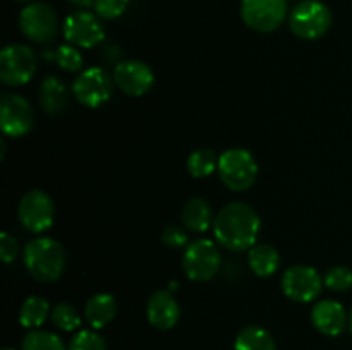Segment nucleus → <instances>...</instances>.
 I'll return each instance as SVG.
<instances>
[{"mask_svg": "<svg viewBox=\"0 0 352 350\" xmlns=\"http://www.w3.org/2000/svg\"><path fill=\"white\" fill-rule=\"evenodd\" d=\"M311 321L315 328L323 335L337 336L346 329V309L340 302L325 299V301L316 302V305L313 307Z\"/></svg>", "mask_w": 352, "mask_h": 350, "instance_id": "obj_16", "label": "nucleus"}, {"mask_svg": "<svg viewBox=\"0 0 352 350\" xmlns=\"http://www.w3.org/2000/svg\"><path fill=\"white\" fill-rule=\"evenodd\" d=\"M50 312V304L43 297L33 295V297H28L21 305L19 323L24 328L34 329L47 321Z\"/></svg>", "mask_w": 352, "mask_h": 350, "instance_id": "obj_22", "label": "nucleus"}, {"mask_svg": "<svg viewBox=\"0 0 352 350\" xmlns=\"http://www.w3.org/2000/svg\"><path fill=\"white\" fill-rule=\"evenodd\" d=\"M69 102V91L58 78L48 75L40 86V103L50 115H58L65 110Z\"/></svg>", "mask_w": 352, "mask_h": 350, "instance_id": "obj_18", "label": "nucleus"}, {"mask_svg": "<svg viewBox=\"0 0 352 350\" xmlns=\"http://www.w3.org/2000/svg\"><path fill=\"white\" fill-rule=\"evenodd\" d=\"M188 170L195 178H203L219 170V156L210 148H199L188 158Z\"/></svg>", "mask_w": 352, "mask_h": 350, "instance_id": "obj_23", "label": "nucleus"}, {"mask_svg": "<svg viewBox=\"0 0 352 350\" xmlns=\"http://www.w3.org/2000/svg\"><path fill=\"white\" fill-rule=\"evenodd\" d=\"M248 259H250L251 271L261 278L272 277L280 264L277 249L270 244H256V246L251 247Z\"/></svg>", "mask_w": 352, "mask_h": 350, "instance_id": "obj_19", "label": "nucleus"}, {"mask_svg": "<svg viewBox=\"0 0 352 350\" xmlns=\"http://www.w3.org/2000/svg\"><path fill=\"white\" fill-rule=\"evenodd\" d=\"M24 266L41 283H54L65 268L64 247L50 237H38L24 247Z\"/></svg>", "mask_w": 352, "mask_h": 350, "instance_id": "obj_2", "label": "nucleus"}, {"mask_svg": "<svg viewBox=\"0 0 352 350\" xmlns=\"http://www.w3.org/2000/svg\"><path fill=\"white\" fill-rule=\"evenodd\" d=\"M182 268L189 280L208 281L220 270V250L212 240L199 239L186 247Z\"/></svg>", "mask_w": 352, "mask_h": 350, "instance_id": "obj_5", "label": "nucleus"}, {"mask_svg": "<svg viewBox=\"0 0 352 350\" xmlns=\"http://www.w3.org/2000/svg\"><path fill=\"white\" fill-rule=\"evenodd\" d=\"M323 283L332 292H347L352 288V270L347 266H333L327 271Z\"/></svg>", "mask_w": 352, "mask_h": 350, "instance_id": "obj_26", "label": "nucleus"}, {"mask_svg": "<svg viewBox=\"0 0 352 350\" xmlns=\"http://www.w3.org/2000/svg\"><path fill=\"white\" fill-rule=\"evenodd\" d=\"M16 2H30V0H16Z\"/></svg>", "mask_w": 352, "mask_h": 350, "instance_id": "obj_35", "label": "nucleus"}, {"mask_svg": "<svg viewBox=\"0 0 352 350\" xmlns=\"http://www.w3.org/2000/svg\"><path fill=\"white\" fill-rule=\"evenodd\" d=\"M117 304L116 299L110 294H96L86 302L85 318L89 326L95 329H102L116 318Z\"/></svg>", "mask_w": 352, "mask_h": 350, "instance_id": "obj_17", "label": "nucleus"}, {"mask_svg": "<svg viewBox=\"0 0 352 350\" xmlns=\"http://www.w3.org/2000/svg\"><path fill=\"white\" fill-rule=\"evenodd\" d=\"M182 223L192 232H205L212 223V208L203 198H192L182 208Z\"/></svg>", "mask_w": 352, "mask_h": 350, "instance_id": "obj_20", "label": "nucleus"}, {"mask_svg": "<svg viewBox=\"0 0 352 350\" xmlns=\"http://www.w3.org/2000/svg\"><path fill=\"white\" fill-rule=\"evenodd\" d=\"M34 113L24 96L6 93L0 98V127L9 137H23L33 129Z\"/></svg>", "mask_w": 352, "mask_h": 350, "instance_id": "obj_11", "label": "nucleus"}, {"mask_svg": "<svg viewBox=\"0 0 352 350\" xmlns=\"http://www.w3.org/2000/svg\"><path fill=\"white\" fill-rule=\"evenodd\" d=\"M21 350H67L60 336L55 333L43 331V329H33L28 333L23 340Z\"/></svg>", "mask_w": 352, "mask_h": 350, "instance_id": "obj_24", "label": "nucleus"}, {"mask_svg": "<svg viewBox=\"0 0 352 350\" xmlns=\"http://www.w3.org/2000/svg\"><path fill=\"white\" fill-rule=\"evenodd\" d=\"M349 323H351V331H352V311H351V319H349Z\"/></svg>", "mask_w": 352, "mask_h": 350, "instance_id": "obj_33", "label": "nucleus"}, {"mask_svg": "<svg viewBox=\"0 0 352 350\" xmlns=\"http://www.w3.org/2000/svg\"><path fill=\"white\" fill-rule=\"evenodd\" d=\"M219 175L230 191H246L256 180L258 163L248 150L232 148L220 154Z\"/></svg>", "mask_w": 352, "mask_h": 350, "instance_id": "obj_3", "label": "nucleus"}, {"mask_svg": "<svg viewBox=\"0 0 352 350\" xmlns=\"http://www.w3.org/2000/svg\"><path fill=\"white\" fill-rule=\"evenodd\" d=\"M113 81L129 96H143L151 89L155 74L144 62L127 60L116 65Z\"/></svg>", "mask_w": 352, "mask_h": 350, "instance_id": "obj_14", "label": "nucleus"}, {"mask_svg": "<svg viewBox=\"0 0 352 350\" xmlns=\"http://www.w3.org/2000/svg\"><path fill=\"white\" fill-rule=\"evenodd\" d=\"M241 17L258 33H272L287 17V0H243Z\"/></svg>", "mask_w": 352, "mask_h": 350, "instance_id": "obj_6", "label": "nucleus"}, {"mask_svg": "<svg viewBox=\"0 0 352 350\" xmlns=\"http://www.w3.org/2000/svg\"><path fill=\"white\" fill-rule=\"evenodd\" d=\"M323 281L311 266H292L282 275V290L296 302H311L322 294Z\"/></svg>", "mask_w": 352, "mask_h": 350, "instance_id": "obj_13", "label": "nucleus"}, {"mask_svg": "<svg viewBox=\"0 0 352 350\" xmlns=\"http://www.w3.org/2000/svg\"><path fill=\"white\" fill-rule=\"evenodd\" d=\"M162 242L172 249H179L188 244V233L177 225H167L162 232Z\"/></svg>", "mask_w": 352, "mask_h": 350, "instance_id": "obj_30", "label": "nucleus"}, {"mask_svg": "<svg viewBox=\"0 0 352 350\" xmlns=\"http://www.w3.org/2000/svg\"><path fill=\"white\" fill-rule=\"evenodd\" d=\"M69 350H107V343L96 331L82 329L71 340Z\"/></svg>", "mask_w": 352, "mask_h": 350, "instance_id": "obj_28", "label": "nucleus"}, {"mask_svg": "<svg viewBox=\"0 0 352 350\" xmlns=\"http://www.w3.org/2000/svg\"><path fill=\"white\" fill-rule=\"evenodd\" d=\"M0 257L3 263H12L17 257V240L10 233H0Z\"/></svg>", "mask_w": 352, "mask_h": 350, "instance_id": "obj_31", "label": "nucleus"}, {"mask_svg": "<svg viewBox=\"0 0 352 350\" xmlns=\"http://www.w3.org/2000/svg\"><path fill=\"white\" fill-rule=\"evenodd\" d=\"M2 350H14V349H10V347H3Z\"/></svg>", "mask_w": 352, "mask_h": 350, "instance_id": "obj_34", "label": "nucleus"}, {"mask_svg": "<svg viewBox=\"0 0 352 350\" xmlns=\"http://www.w3.org/2000/svg\"><path fill=\"white\" fill-rule=\"evenodd\" d=\"M52 321L62 331H74L81 326V316H79L78 309L74 305L67 304V302H58L54 305L50 312Z\"/></svg>", "mask_w": 352, "mask_h": 350, "instance_id": "obj_25", "label": "nucleus"}, {"mask_svg": "<svg viewBox=\"0 0 352 350\" xmlns=\"http://www.w3.org/2000/svg\"><path fill=\"white\" fill-rule=\"evenodd\" d=\"M127 3H129V0H96V16L102 17V19H117L127 9Z\"/></svg>", "mask_w": 352, "mask_h": 350, "instance_id": "obj_29", "label": "nucleus"}, {"mask_svg": "<svg viewBox=\"0 0 352 350\" xmlns=\"http://www.w3.org/2000/svg\"><path fill=\"white\" fill-rule=\"evenodd\" d=\"M55 60H57L58 67L64 69L67 72H78L82 67V55L79 54L78 48L71 47V45H62L55 51Z\"/></svg>", "mask_w": 352, "mask_h": 350, "instance_id": "obj_27", "label": "nucleus"}, {"mask_svg": "<svg viewBox=\"0 0 352 350\" xmlns=\"http://www.w3.org/2000/svg\"><path fill=\"white\" fill-rule=\"evenodd\" d=\"M69 2L76 7H85L86 9V7H89V5H95L96 0H69Z\"/></svg>", "mask_w": 352, "mask_h": 350, "instance_id": "obj_32", "label": "nucleus"}, {"mask_svg": "<svg viewBox=\"0 0 352 350\" xmlns=\"http://www.w3.org/2000/svg\"><path fill=\"white\" fill-rule=\"evenodd\" d=\"M19 27L26 38L36 43H48L55 38L58 19L48 3L34 2L24 7L19 14Z\"/></svg>", "mask_w": 352, "mask_h": 350, "instance_id": "obj_10", "label": "nucleus"}, {"mask_svg": "<svg viewBox=\"0 0 352 350\" xmlns=\"http://www.w3.org/2000/svg\"><path fill=\"white\" fill-rule=\"evenodd\" d=\"M236 350H277L275 347V340L267 329L260 328V326H248V328L241 329L237 335L236 343H234Z\"/></svg>", "mask_w": 352, "mask_h": 350, "instance_id": "obj_21", "label": "nucleus"}, {"mask_svg": "<svg viewBox=\"0 0 352 350\" xmlns=\"http://www.w3.org/2000/svg\"><path fill=\"white\" fill-rule=\"evenodd\" d=\"M21 225L33 233L48 230L55 218V206L50 196L41 189H33L23 196L17 208Z\"/></svg>", "mask_w": 352, "mask_h": 350, "instance_id": "obj_9", "label": "nucleus"}, {"mask_svg": "<svg viewBox=\"0 0 352 350\" xmlns=\"http://www.w3.org/2000/svg\"><path fill=\"white\" fill-rule=\"evenodd\" d=\"M36 72V57L26 45H9L0 54V81L7 86H23Z\"/></svg>", "mask_w": 352, "mask_h": 350, "instance_id": "obj_7", "label": "nucleus"}, {"mask_svg": "<svg viewBox=\"0 0 352 350\" xmlns=\"http://www.w3.org/2000/svg\"><path fill=\"white\" fill-rule=\"evenodd\" d=\"M146 316L157 329H170L181 318V307L168 290H157L148 299Z\"/></svg>", "mask_w": 352, "mask_h": 350, "instance_id": "obj_15", "label": "nucleus"}, {"mask_svg": "<svg viewBox=\"0 0 352 350\" xmlns=\"http://www.w3.org/2000/svg\"><path fill=\"white\" fill-rule=\"evenodd\" d=\"M62 31L69 43L81 48L96 47L105 38V27L102 21L95 14L86 12V10H79L65 17Z\"/></svg>", "mask_w": 352, "mask_h": 350, "instance_id": "obj_12", "label": "nucleus"}, {"mask_svg": "<svg viewBox=\"0 0 352 350\" xmlns=\"http://www.w3.org/2000/svg\"><path fill=\"white\" fill-rule=\"evenodd\" d=\"M332 26V12L320 0H302L291 10L289 27L302 40H318Z\"/></svg>", "mask_w": 352, "mask_h": 350, "instance_id": "obj_4", "label": "nucleus"}, {"mask_svg": "<svg viewBox=\"0 0 352 350\" xmlns=\"http://www.w3.org/2000/svg\"><path fill=\"white\" fill-rule=\"evenodd\" d=\"M260 229V216L246 202H230L223 206L213 222L217 242L237 253L256 246Z\"/></svg>", "mask_w": 352, "mask_h": 350, "instance_id": "obj_1", "label": "nucleus"}, {"mask_svg": "<svg viewBox=\"0 0 352 350\" xmlns=\"http://www.w3.org/2000/svg\"><path fill=\"white\" fill-rule=\"evenodd\" d=\"M113 78L102 67H89L82 71L72 82V95L81 105L98 108L112 96Z\"/></svg>", "mask_w": 352, "mask_h": 350, "instance_id": "obj_8", "label": "nucleus"}]
</instances>
